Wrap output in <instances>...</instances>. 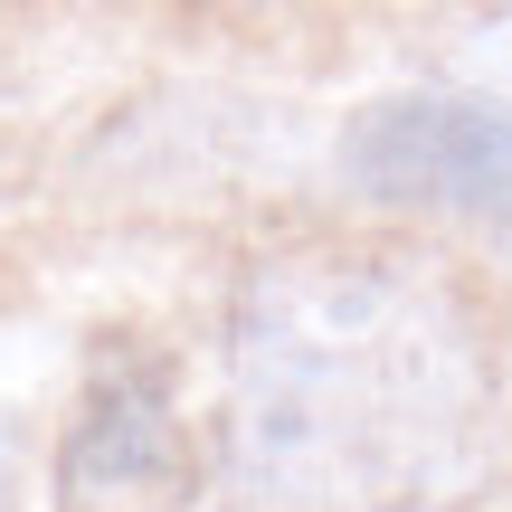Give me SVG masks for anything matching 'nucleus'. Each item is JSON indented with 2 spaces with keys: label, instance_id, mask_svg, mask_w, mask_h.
I'll use <instances>...</instances> for the list:
<instances>
[{
  "label": "nucleus",
  "instance_id": "obj_1",
  "mask_svg": "<svg viewBox=\"0 0 512 512\" xmlns=\"http://www.w3.org/2000/svg\"><path fill=\"white\" fill-rule=\"evenodd\" d=\"M494 427V332L437 266L389 247L247 266L219 418L238 512H427L484 475Z\"/></svg>",
  "mask_w": 512,
  "mask_h": 512
},
{
  "label": "nucleus",
  "instance_id": "obj_2",
  "mask_svg": "<svg viewBox=\"0 0 512 512\" xmlns=\"http://www.w3.org/2000/svg\"><path fill=\"white\" fill-rule=\"evenodd\" d=\"M342 181L380 209H427L512 247V105L503 95H380L342 124Z\"/></svg>",
  "mask_w": 512,
  "mask_h": 512
},
{
  "label": "nucleus",
  "instance_id": "obj_3",
  "mask_svg": "<svg viewBox=\"0 0 512 512\" xmlns=\"http://www.w3.org/2000/svg\"><path fill=\"white\" fill-rule=\"evenodd\" d=\"M200 446L181 427L171 370L143 342H105L57 437V512H190Z\"/></svg>",
  "mask_w": 512,
  "mask_h": 512
},
{
  "label": "nucleus",
  "instance_id": "obj_4",
  "mask_svg": "<svg viewBox=\"0 0 512 512\" xmlns=\"http://www.w3.org/2000/svg\"><path fill=\"white\" fill-rule=\"evenodd\" d=\"M456 67H465V86H484V95H503V105H512V10H494V19L465 29Z\"/></svg>",
  "mask_w": 512,
  "mask_h": 512
},
{
  "label": "nucleus",
  "instance_id": "obj_5",
  "mask_svg": "<svg viewBox=\"0 0 512 512\" xmlns=\"http://www.w3.org/2000/svg\"><path fill=\"white\" fill-rule=\"evenodd\" d=\"M19 503V437H10V418H0V512Z\"/></svg>",
  "mask_w": 512,
  "mask_h": 512
}]
</instances>
